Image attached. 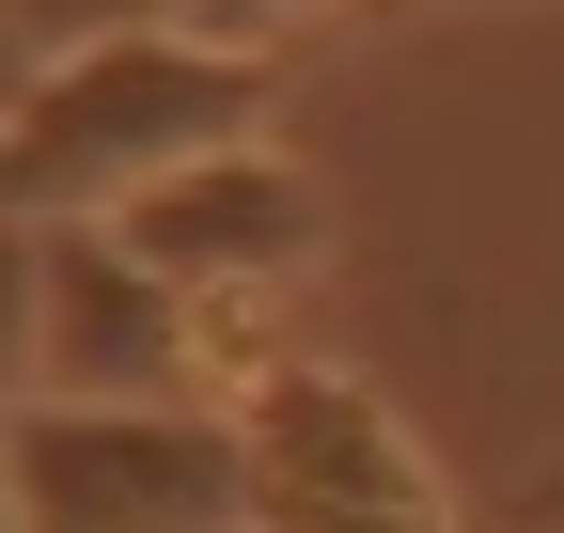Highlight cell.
<instances>
[{
  "instance_id": "8",
  "label": "cell",
  "mask_w": 564,
  "mask_h": 533,
  "mask_svg": "<svg viewBox=\"0 0 564 533\" xmlns=\"http://www.w3.org/2000/svg\"><path fill=\"white\" fill-rule=\"evenodd\" d=\"M440 17H486V0H361V32H440Z\"/></svg>"
},
{
  "instance_id": "9",
  "label": "cell",
  "mask_w": 564,
  "mask_h": 533,
  "mask_svg": "<svg viewBox=\"0 0 564 533\" xmlns=\"http://www.w3.org/2000/svg\"><path fill=\"white\" fill-rule=\"evenodd\" d=\"M518 518H533V533H564V439L533 455V487H518Z\"/></svg>"
},
{
  "instance_id": "4",
  "label": "cell",
  "mask_w": 564,
  "mask_h": 533,
  "mask_svg": "<svg viewBox=\"0 0 564 533\" xmlns=\"http://www.w3.org/2000/svg\"><path fill=\"white\" fill-rule=\"evenodd\" d=\"M236 439H251V533H470V502L423 455V424L345 361L282 346L236 392Z\"/></svg>"
},
{
  "instance_id": "7",
  "label": "cell",
  "mask_w": 564,
  "mask_h": 533,
  "mask_svg": "<svg viewBox=\"0 0 564 533\" xmlns=\"http://www.w3.org/2000/svg\"><path fill=\"white\" fill-rule=\"evenodd\" d=\"M173 17H188V32H220V47H267V63H282L299 32H329V17H361V0H173Z\"/></svg>"
},
{
  "instance_id": "11",
  "label": "cell",
  "mask_w": 564,
  "mask_h": 533,
  "mask_svg": "<svg viewBox=\"0 0 564 533\" xmlns=\"http://www.w3.org/2000/svg\"><path fill=\"white\" fill-rule=\"evenodd\" d=\"M17 79H32V32H17V17H0V95H17Z\"/></svg>"
},
{
  "instance_id": "3",
  "label": "cell",
  "mask_w": 564,
  "mask_h": 533,
  "mask_svg": "<svg viewBox=\"0 0 564 533\" xmlns=\"http://www.w3.org/2000/svg\"><path fill=\"white\" fill-rule=\"evenodd\" d=\"M17 502L32 533H236L251 518V439L220 392H32L17 409Z\"/></svg>"
},
{
  "instance_id": "6",
  "label": "cell",
  "mask_w": 564,
  "mask_h": 533,
  "mask_svg": "<svg viewBox=\"0 0 564 533\" xmlns=\"http://www.w3.org/2000/svg\"><path fill=\"white\" fill-rule=\"evenodd\" d=\"M47 392V220H0V439Z\"/></svg>"
},
{
  "instance_id": "2",
  "label": "cell",
  "mask_w": 564,
  "mask_h": 533,
  "mask_svg": "<svg viewBox=\"0 0 564 533\" xmlns=\"http://www.w3.org/2000/svg\"><path fill=\"white\" fill-rule=\"evenodd\" d=\"M110 220H126L141 266H158V283L204 314L220 392H251V377L282 361V298L329 266V173L282 157L267 126H251V142H204V157H173L158 188H126Z\"/></svg>"
},
{
  "instance_id": "5",
  "label": "cell",
  "mask_w": 564,
  "mask_h": 533,
  "mask_svg": "<svg viewBox=\"0 0 564 533\" xmlns=\"http://www.w3.org/2000/svg\"><path fill=\"white\" fill-rule=\"evenodd\" d=\"M47 392H126V409H158V392H220L204 314L141 266L126 220H47ZM220 409H236V392H220Z\"/></svg>"
},
{
  "instance_id": "12",
  "label": "cell",
  "mask_w": 564,
  "mask_h": 533,
  "mask_svg": "<svg viewBox=\"0 0 564 533\" xmlns=\"http://www.w3.org/2000/svg\"><path fill=\"white\" fill-rule=\"evenodd\" d=\"M0 533H32V502H17V455H0Z\"/></svg>"
},
{
  "instance_id": "1",
  "label": "cell",
  "mask_w": 564,
  "mask_h": 533,
  "mask_svg": "<svg viewBox=\"0 0 564 533\" xmlns=\"http://www.w3.org/2000/svg\"><path fill=\"white\" fill-rule=\"evenodd\" d=\"M267 47L188 32L173 0H110V17L47 32L32 79L0 95V220H110L126 188H158L204 142L267 126Z\"/></svg>"
},
{
  "instance_id": "10",
  "label": "cell",
  "mask_w": 564,
  "mask_h": 533,
  "mask_svg": "<svg viewBox=\"0 0 564 533\" xmlns=\"http://www.w3.org/2000/svg\"><path fill=\"white\" fill-rule=\"evenodd\" d=\"M0 17H17V32L47 47V32H79V17H110V0H0Z\"/></svg>"
}]
</instances>
